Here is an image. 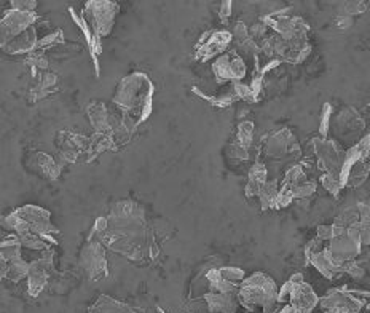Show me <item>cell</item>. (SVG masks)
Returning a JSON list of instances; mask_svg holds the SVG:
<instances>
[{
	"mask_svg": "<svg viewBox=\"0 0 370 313\" xmlns=\"http://www.w3.org/2000/svg\"><path fill=\"white\" fill-rule=\"evenodd\" d=\"M262 23L284 40H307L310 26L302 18L290 15V10L276 11L262 19Z\"/></svg>",
	"mask_w": 370,
	"mask_h": 313,
	"instance_id": "7",
	"label": "cell"
},
{
	"mask_svg": "<svg viewBox=\"0 0 370 313\" xmlns=\"http://www.w3.org/2000/svg\"><path fill=\"white\" fill-rule=\"evenodd\" d=\"M362 250V243L359 234L354 227H349L343 234L329 240L327 245L324 246V256H326L330 262H332L337 269L345 272L347 267L352 262L356 261Z\"/></svg>",
	"mask_w": 370,
	"mask_h": 313,
	"instance_id": "6",
	"label": "cell"
},
{
	"mask_svg": "<svg viewBox=\"0 0 370 313\" xmlns=\"http://www.w3.org/2000/svg\"><path fill=\"white\" fill-rule=\"evenodd\" d=\"M91 313H134L128 305L120 304L109 297H101L96 302L95 307L91 309Z\"/></svg>",
	"mask_w": 370,
	"mask_h": 313,
	"instance_id": "21",
	"label": "cell"
},
{
	"mask_svg": "<svg viewBox=\"0 0 370 313\" xmlns=\"http://www.w3.org/2000/svg\"><path fill=\"white\" fill-rule=\"evenodd\" d=\"M117 11V5L110 2H91L90 6L83 13V21L90 23L95 29V34H109V31L114 26V16Z\"/></svg>",
	"mask_w": 370,
	"mask_h": 313,
	"instance_id": "10",
	"label": "cell"
},
{
	"mask_svg": "<svg viewBox=\"0 0 370 313\" xmlns=\"http://www.w3.org/2000/svg\"><path fill=\"white\" fill-rule=\"evenodd\" d=\"M102 248L99 245H92L90 248L85 251L83 255V265L85 270L90 272V277L92 279L102 278L107 274V269H105V259L102 255Z\"/></svg>",
	"mask_w": 370,
	"mask_h": 313,
	"instance_id": "14",
	"label": "cell"
},
{
	"mask_svg": "<svg viewBox=\"0 0 370 313\" xmlns=\"http://www.w3.org/2000/svg\"><path fill=\"white\" fill-rule=\"evenodd\" d=\"M362 305H332V307L322 309V313H359Z\"/></svg>",
	"mask_w": 370,
	"mask_h": 313,
	"instance_id": "26",
	"label": "cell"
},
{
	"mask_svg": "<svg viewBox=\"0 0 370 313\" xmlns=\"http://www.w3.org/2000/svg\"><path fill=\"white\" fill-rule=\"evenodd\" d=\"M219 272H221V275L226 278L228 283L238 286V288H240V284L243 283V279L246 278V277H244V275H246V274H244V270L238 269V267H221Z\"/></svg>",
	"mask_w": 370,
	"mask_h": 313,
	"instance_id": "24",
	"label": "cell"
},
{
	"mask_svg": "<svg viewBox=\"0 0 370 313\" xmlns=\"http://www.w3.org/2000/svg\"><path fill=\"white\" fill-rule=\"evenodd\" d=\"M358 211H359V219L353 227L359 234L362 246H366L370 245V203L369 202L359 203Z\"/></svg>",
	"mask_w": 370,
	"mask_h": 313,
	"instance_id": "18",
	"label": "cell"
},
{
	"mask_svg": "<svg viewBox=\"0 0 370 313\" xmlns=\"http://www.w3.org/2000/svg\"><path fill=\"white\" fill-rule=\"evenodd\" d=\"M32 21L34 15L31 11L10 10L0 19V46L9 53L31 50L36 45Z\"/></svg>",
	"mask_w": 370,
	"mask_h": 313,
	"instance_id": "3",
	"label": "cell"
},
{
	"mask_svg": "<svg viewBox=\"0 0 370 313\" xmlns=\"http://www.w3.org/2000/svg\"><path fill=\"white\" fill-rule=\"evenodd\" d=\"M307 261L312 264L324 278H327V279H334L337 275L340 274V270L337 269L326 256H324V248L313 252V255H310L307 257Z\"/></svg>",
	"mask_w": 370,
	"mask_h": 313,
	"instance_id": "17",
	"label": "cell"
},
{
	"mask_svg": "<svg viewBox=\"0 0 370 313\" xmlns=\"http://www.w3.org/2000/svg\"><path fill=\"white\" fill-rule=\"evenodd\" d=\"M332 118H334V109L332 106L329 103H326L322 106V111H321V125H319V133H321V138H326L327 133L330 131V126H332Z\"/></svg>",
	"mask_w": 370,
	"mask_h": 313,
	"instance_id": "23",
	"label": "cell"
},
{
	"mask_svg": "<svg viewBox=\"0 0 370 313\" xmlns=\"http://www.w3.org/2000/svg\"><path fill=\"white\" fill-rule=\"evenodd\" d=\"M254 135V123L253 122H243L238 128V135H236V144L235 149L246 152L250 149V144H253V136Z\"/></svg>",
	"mask_w": 370,
	"mask_h": 313,
	"instance_id": "20",
	"label": "cell"
},
{
	"mask_svg": "<svg viewBox=\"0 0 370 313\" xmlns=\"http://www.w3.org/2000/svg\"><path fill=\"white\" fill-rule=\"evenodd\" d=\"M299 152H300L299 143H297L292 131L287 128H282L280 131L273 133V135L267 139L265 154L270 158H275V160L290 158L299 154Z\"/></svg>",
	"mask_w": 370,
	"mask_h": 313,
	"instance_id": "12",
	"label": "cell"
},
{
	"mask_svg": "<svg viewBox=\"0 0 370 313\" xmlns=\"http://www.w3.org/2000/svg\"><path fill=\"white\" fill-rule=\"evenodd\" d=\"M369 203H370V202H369Z\"/></svg>",
	"mask_w": 370,
	"mask_h": 313,
	"instance_id": "30",
	"label": "cell"
},
{
	"mask_svg": "<svg viewBox=\"0 0 370 313\" xmlns=\"http://www.w3.org/2000/svg\"><path fill=\"white\" fill-rule=\"evenodd\" d=\"M280 304H287L297 313H313V310L319 305V297L313 291L312 284H308L303 279L302 274H295L290 277L280 289Z\"/></svg>",
	"mask_w": 370,
	"mask_h": 313,
	"instance_id": "5",
	"label": "cell"
},
{
	"mask_svg": "<svg viewBox=\"0 0 370 313\" xmlns=\"http://www.w3.org/2000/svg\"><path fill=\"white\" fill-rule=\"evenodd\" d=\"M312 150L322 175L340 176L345 150H342L339 144L326 138H314L312 139Z\"/></svg>",
	"mask_w": 370,
	"mask_h": 313,
	"instance_id": "8",
	"label": "cell"
},
{
	"mask_svg": "<svg viewBox=\"0 0 370 313\" xmlns=\"http://www.w3.org/2000/svg\"><path fill=\"white\" fill-rule=\"evenodd\" d=\"M204 302L211 313H235L238 309V292H213L204 294Z\"/></svg>",
	"mask_w": 370,
	"mask_h": 313,
	"instance_id": "13",
	"label": "cell"
},
{
	"mask_svg": "<svg viewBox=\"0 0 370 313\" xmlns=\"http://www.w3.org/2000/svg\"><path fill=\"white\" fill-rule=\"evenodd\" d=\"M152 95H154V85L149 77L136 72V74L125 78L122 85L118 86L115 103L128 112L134 125H139L150 116Z\"/></svg>",
	"mask_w": 370,
	"mask_h": 313,
	"instance_id": "1",
	"label": "cell"
},
{
	"mask_svg": "<svg viewBox=\"0 0 370 313\" xmlns=\"http://www.w3.org/2000/svg\"><path fill=\"white\" fill-rule=\"evenodd\" d=\"M370 176V135L362 136L358 143L345 150L340 184L342 188H358Z\"/></svg>",
	"mask_w": 370,
	"mask_h": 313,
	"instance_id": "4",
	"label": "cell"
},
{
	"mask_svg": "<svg viewBox=\"0 0 370 313\" xmlns=\"http://www.w3.org/2000/svg\"><path fill=\"white\" fill-rule=\"evenodd\" d=\"M230 13H231V2H223L222 9H221V13H219V16H221V19H222L223 23L227 21V18L230 16Z\"/></svg>",
	"mask_w": 370,
	"mask_h": 313,
	"instance_id": "27",
	"label": "cell"
},
{
	"mask_svg": "<svg viewBox=\"0 0 370 313\" xmlns=\"http://www.w3.org/2000/svg\"><path fill=\"white\" fill-rule=\"evenodd\" d=\"M267 181H268L267 166L263 163H255L249 171V179H248L246 189H244V194H246L248 198L259 197L260 190L263 189V185L267 184Z\"/></svg>",
	"mask_w": 370,
	"mask_h": 313,
	"instance_id": "16",
	"label": "cell"
},
{
	"mask_svg": "<svg viewBox=\"0 0 370 313\" xmlns=\"http://www.w3.org/2000/svg\"><path fill=\"white\" fill-rule=\"evenodd\" d=\"M233 40V34L228 31H211L208 34L201 37L200 42L196 45L195 55L196 59L201 61H208L211 58H219L227 50V46Z\"/></svg>",
	"mask_w": 370,
	"mask_h": 313,
	"instance_id": "11",
	"label": "cell"
},
{
	"mask_svg": "<svg viewBox=\"0 0 370 313\" xmlns=\"http://www.w3.org/2000/svg\"><path fill=\"white\" fill-rule=\"evenodd\" d=\"M213 72L219 83H241L248 76V63L238 51H228L216 59Z\"/></svg>",
	"mask_w": 370,
	"mask_h": 313,
	"instance_id": "9",
	"label": "cell"
},
{
	"mask_svg": "<svg viewBox=\"0 0 370 313\" xmlns=\"http://www.w3.org/2000/svg\"><path fill=\"white\" fill-rule=\"evenodd\" d=\"M280 289L272 277H268L263 272H255L248 278L243 279V283L238 288V301L244 309L254 312L262 309L263 313H276L281 309Z\"/></svg>",
	"mask_w": 370,
	"mask_h": 313,
	"instance_id": "2",
	"label": "cell"
},
{
	"mask_svg": "<svg viewBox=\"0 0 370 313\" xmlns=\"http://www.w3.org/2000/svg\"><path fill=\"white\" fill-rule=\"evenodd\" d=\"M321 185L324 189H326L330 195L334 197H339L340 190L343 189L342 184H340V178L339 176H334V175H321Z\"/></svg>",
	"mask_w": 370,
	"mask_h": 313,
	"instance_id": "22",
	"label": "cell"
},
{
	"mask_svg": "<svg viewBox=\"0 0 370 313\" xmlns=\"http://www.w3.org/2000/svg\"><path fill=\"white\" fill-rule=\"evenodd\" d=\"M367 310H369V312H370V304H369V305H367Z\"/></svg>",
	"mask_w": 370,
	"mask_h": 313,
	"instance_id": "29",
	"label": "cell"
},
{
	"mask_svg": "<svg viewBox=\"0 0 370 313\" xmlns=\"http://www.w3.org/2000/svg\"><path fill=\"white\" fill-rule=\"evenodd\" d=\"M276 313H297L292 307H290V305H287V304H284L282 305V307L280 309V310H278Z\"/></svg>",
	"mask_w": 370,
	"mask_h": 313,
	"instance_id": "28",
	"label": "cell"
},
{
	"mask_svg": "<svg viewBox=\"0 0 370 313\" xmlns=\"http://www.w3.org/2000/svg\"><path fill=\"white\" fill-rule=\"evenodd\" d=\"M316 192V184L313 181H307L300 184L299 188H297L292 192V198L294 200H302V198H310Z\"/></svg>",
	"mask_w": 370,
	"mask_h": 313,
	"instance_id": "25",
	"label": "cell"
},
{
	"mask_svg": "<svg viewBox=\"0 0 370 313\" xmlns=\"http://www.w3.org/2000/svg\"><path fill=\"white\" fill-rule=\"evenodd\" d=\"M48 262L37 261L36 264L29 265L28 279H29V292L32 296H37L38 292L45 288L46 282H48Z\"/></svg>",
	"mask_w": 370,
	"mask_h": 313,
	"instance_id": "15",
	"label": "cell"
},
{
	"mask_svg": "<svg viewBox=\"0 0 370 313\" xmlns=\"http://www.w3.org/2000/svg\"><path fill=\"white\" fill-rule=\"evenodd\" d=\"M278 194H280V184H278V181H267V184L263 185V189L260 190L259 197H257L263 211L276 210Z\"/></svg>",
	"mask_w": 370,
	"mask_h": 313,
	"instance_id": "19",
	"label": "cell"
}]
</instances>
